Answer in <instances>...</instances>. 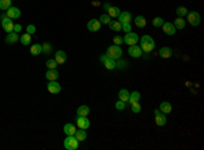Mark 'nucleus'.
Returning a JSON list of instances; mask_svg holds the SVG:
<instances>
[{"mask_svg": "<svg viewBox=\"0 0 204 150\" xmlns=\"http://www.w3.org/2000/svg\"><path fill=\"white\" fill-rule=\"evenodd\" d=\"M140 47L144 53H150L154 50L155 47V41L153 39V37L150 35H143L142 37V42H140Z\"/></svg>", "mask_w": 204, "mask_h": 150, "instance_id": "1", "label": "nucleus"}, {"mask_svg": "<svg viewBox=\"0 0 204 150\" xmlns=\"http://www.w3.org/2000/svg\"><path fill=\"white\" fill-rule=\"evenodd\" d=\"M128 99H129L128 89H125V88L120 89V92H118V100H121V102H124V103H128Z\"/></svg>", "mask_w": 204, "mask_h": 150, "instance_id": "22", "label": "nucleus"}, {"mask_svg": "<svg viewBox=\"0 0 204 150\" xmlns=\"http://www.w3.org/2000/svg\"><path fill=\"white\" fill-rule=\"evenodd\" d=\"M187 20L189 22V24H192L193 27L200 24V14L197 11H191L187 14Z\"/></svg>", "mask_w": 204, "mask_h": 150, "instance_id": "6", "label": "nucleus"}, {"mask_svg": "<svg viewBox=\"0 0 204 150\" xmlns=\"http://www.w3.org/2000/svg\"><path fill=\"white\" fill-rule=\"evenodd\" d=\"M26 33H29V34H34L36 33V26L34 24H29L27 27H26Z\"/></svg>", "mask_w": 204, "mask_h": 150, "instance_id": "42", "label": "nucleus"}, {"mask_svg": "<svg viewBox=\"0 0 204 150\" xmlns=\"http://www.w3.org/2000/svg\"><path fill=\"white\" fill-rule=\"evenodd\" d=\"M99 61H101L103 65H105V68L107 69V70H113V69H116V60H112V58H109L106 54H103V55H101L99 57Z\"/></svg>", "mask_w": 204, "mask_h": 150, "instance_id": "5", "label": "nucleus"}, {"mask_svg": "<svg viewBox=\"0 0 204 150\" xmlns=\"http://www.w3.org/2000/svg\"><path fill=\"white\" fill-rule=\"evenodd\" d=\"M120 8L118 7H114V6H110L109 10H107V15H109L110 18H118V15H120Z\"/></svg>", "mask_w": 204, "mask_h": 150, "instance_id": "25", "label": "nucleus"}, {"mask_svg": "<svg viewBox=\"0 0 204 150\" xmlns=\"http://www.w3.org/2000/svg\"><path fill=\"white\" fill-rule=\"evenodd\" d=\"M132 20V15L131 12H128V11H122V12L118 15V22L122 24V23H131Z\"/></svg>", "mask_w": 204, "mask_h": 150, "instance_id": "14", "label": "nucleus"}, {"mask_svg": "<svg viewBox=\"0 0 204 150\" xmlns=\"http://www.w3.org/2000/svg\"><path fill=\"white\" fill-rule=\"evenodd\" d=\"M99 29H101V22H99L98 19H91L87 23L88 31H99Z\"/></svg>", "mask_w": 204, "mask_h": 150, "instance_id": "15", "label": "nucleus"}, {"mask_svg": "<svg viewBox=\"0 0 204 150\" xmlns=\"http://www.w3.org/2000/svg\"><path fill=\"white\" fill-rule=\"evenodd\" d=\"M64 148L67 150H76L79 148V141L76 139L75 135H67L64 139Z\"/></svg>", "mask_w": 204, "mask_h": 150, "instance_id": "3", "label": "nucleus"}, {"mask_svg": "<svg viewBox=\"0 0 204 150\" xmlns=\"http://www.w3.org/2000/svg\"><path fill=\"white\" fill-rule=\"evenodd\" d=\"M90 114V107L88 106H80L76 110V116H88Z\"/></svg>", "mask_w": 204, "mask_h": 150, "instance_id": "21", "label": "nucleus"}, {"mask_svg": "<svg viewBox=\"0 0 204 150\" xmlns=\"http://www.w3.org/2000/svg\"><path fill=\"white\" fill-rule=\"evenodd\" d=\"M159 55H161L162 58H170L173 55V50L168 46H163V47H161V50H159Z\"/></svg>", "mask_w": 204, "mask_h": 150, "instance_id": "18", "label": "nucleus"}, {"mask_svg": "<svg viewBox=\"0 0 204 150\" xmlns=\"http://www.w3.org/2000/svg\"><path fill=\"white\" fill-rule=\"evenodd\" d=\"M109 27L110 30H113V31H117V33H120V30H121V23L120 22H110L109 23Z\"/></svg>", "mask_w": 204, "mask_h": 150, "instance_id": "33", "label": "nucleus"}, {"mask_svg": "<svg viewBox=\"0 0 204 150\" xmlns=\"http://www.w3.org/2000/svg\"><path fill=\"white\" fill-rule=\"evenodd\" d=\"M162 29H163V33L168 35H174L176 34V27L172 22H163L162 24Z\"/></svg>", "mask_w": 204, "mask_h": 150, "instance_id": "13", "label": "nucleus"}, {"mask_svg": "<svg viewBox=\"0 0 204 150\" xmlns=\"http://www.w3.org/2000/svg\"><path fill=\"white\" fill-rule=\"evenodd\" d=\"M45 77L49 81H55V80H57L59 78V72L56 69H48L46 73H45Z\"/></svg>", "mask_w": 204, "mask_h": 150, "instance_id": "19", "label": "nucleus"}, {"mask_svg": "<svg viewBox=\"0 0 204 150\" xmlns=\"http://www.w3.org/2000/svg\"><path fill=\"white\" fill-rule=\"evenodd\" d=\"M6 16L10 18V19H18V18H21V10L11 6L10 8L6 11Z\"/></svg>", "mask_w": 204, "mask_h": 150, "instance_id": "10", "label": "nucleus"}, {"mask_svg": "<svg viewBox=\"0 0 204 150\" xmlns=\"http://www.w3.org/2000/svg\"><path fill=\"white\" fill-rule=\"evenodd\" d=\"M163 20L161 16H157V18H154V20H153V26L154 27H162V24H163Z\"/></svg>", "mask_w": 204, "mask_h": 150, "instance_id": "35", "label": "nucleus"}, {"mask_svg": "<svg viewBox=\"0 0 204 150\" xmlns=\"http://www.w3.org/2000/svg\"><path fill=\"white\" fill-rule=\"evenodd\" d=\"M122 42H124V39H122L120 35H116V37L113 38V43H114V45H117V46H120V45H121Z\"/></svg>", "mask_w": 204, "mask_h": 150, "instance_id": "41", "label": "nucleus"}, {"mask_svg": "<svg viewBox=\"0 0 204 150\" xmlns=\"http://www.w3.org/2000/svg\"><path fill=\"white\" fill-rule=\"evenodd\" d=\"M99 22H101V24H109L110 22H112V18L109 16L107 14H102L101 16H99Z\"/></svg>", "mask_w": 204, "mask_h": 150, "instance_id": "32", "label": "nucleus"}, {"mask_svg": "<svg viewBox=\"0 0 204 150\" xmlns=\"http://www.w3.org/2000/svg\"><path fill=\"white\" fill-rule=\"evenodd\" d=\"M76 125H78V127H79V129L87 130L88 127H90V121L87 119V116H78Z\"/></svg>", "mask_w": 204, "mask_h": 150, "instance_id": "12", "label": "nucleus"}, {"mask_svg": "<svg viewBox=\"0 0 204 150\" xmlns=\"http://www.w3.org/2000/svg\"><path fill=\"white\" fill-rule=\"evenodd\" d=\"M131 110H132L133 114H139V112L142 111V106H140L139 102L138 103H133V104H131Z\"/></svg>", "mask_w": 204, "mask_h": 150, "instance_id": "34", "label": "nucleus"}, {"mask_svg": "<svg viewBox=\"0 0 204 150\" xmlns=\"http://www.w3.org/2000/svg\"><path fill=\"white\" fill-rule=\"evenodd\" d=\"M146 18L144 16H142V15H139V16H136L135 18V24L138 26V27H144L146 26Z\"/></svg>", "mask_w": 204, "mask_h": 150, "instance_id": "30", "label": "nucleus"}, {"mask_svg": "<svg viewBox=\"0 0 204 150\" xmlns=\"http://www.w3.org/2000/svg\"><path fill=\"white\" fill-rule=\"evenodd\" d=\"M42 51L45 54H50V51H52V46H50V43H44L42 45Z\"/></svg>", "mask_w": 204, "mask_h": 150, "instance_id": "38", "label": "nucleus"}, {"mask_svg": "<svg viewBox=\"0 0 204 150\" xmlns=\"http://www.w3.org/2000/svg\"><path fill=\"white\" fill-rule=\"evenodd\" d=\"M124 43H127L129 45V46H132V45H136L138 43V41H139V35L136 34V33H125V37L124 38Z\"/></svg>", "mask_w": 204, "mask_h": 150, "instance_id": "8", "label": "nucleus"}, {"mask_svg": "<svg viewBox=\"0 0 204 150\" xmlns=\"http://www.w3.org/2000/svg\"><path fill=\"white\" fill-rule=\"evenodd\" d=\"M21 30H22V26L21 24H14V31H15V33H19Z\"/></svg>", "mask_w": 204, "mask_h": 150, "instance_id": "43", "label": "nucleus"}, {"mask_svg": "<svg viewBox=\"0 0 204 150\" xmlns=\"http://www.w3.org/2000/svg\"><path fill=\"white\" fill-rule=\"evenodd\" d=\"M159 111H162L163 114H170L172 112V104L169 102H162L159 106Z\"/></svg>", "mask_w": 204, "mask_h": 150, "instance_id": "24", "label": "nucleus"}, {"mask_svg": "<svg viewBox=\"0 0 204 150\" xmlns=\"http://www.w3.org/2000/svg\"><path fill=\"white\" fill-rule=\"evenodd\" d=\"M12 0H0V10L2 11H7L11 7Z\"/></svg>", "mask_w": 204, "mask_h": 150, "instance_id": "31", "label": "nucleus"}, {"mask_svg": "<svg viewBox=\"0 0 204 150\" xmlns=\"http://www.w3.org/2000/svg\"><path fill=\"white\" fill-rule=\"evenodd\" d=\"M174 27H176V30H183L184 27H185V19L184 18H177L176 20H174Z\"/></svg>", "mask_w": 204, "mask_h": 150, "instance_id": "29", "label": "nucleus"}, {"mask_svg": "<svg viewBox=\"0 0 204 150\" xmlns=\"http://www.w3.org/2000/svg\"><path fill=\"white\" fill-rule=\"evenodd\" d=\"M121 30H124L125 33H131V31H132V26H131V23H122V24H121Z\"/></svg>", "mask_w": 204, "mask_h": 150, "instance_id": "39", "label": "nucleus"}, {"mask_svg": "<svg viewBox=\"0 0 204 150\" xmlns=\"http://www.w3.org/2000/svg\"><path fill=\"white\" fill-rule=\"evenodd\" d=\"M19 41L22 42V45L27 46V45L31 43V35L29 33H25V34H22V37H19Z\"/></svg>", "mask_w": 204, "mask_h": 150, "instance_id": "28", "label": "nucleus"}, {"mask_svg": "<svg viewBox=\"0 0 204 150\" xmlns=\"http://www.w3.org/2000/svg\"><path fill=\"white\" fill-rule=\"evenodd\" d=\"M154 116H155V123H157L159 127H163L166 125V122H168V119H166V114H163L162 111H159V108L154 110Z\"/></svg>", "mask_w": 204, "mask_h": 150, "instance_id": "7", "label": "nucleus"}, {"mask_svg": "<svg viewBox=\"0 0 204 150\" xmlns=\"http://www.w3.org/2000/svg\"><path fill=\"white\" fill-rule=\"evenodd\" d=\"M176 12H177V15H178L180 18H183V16H185V15L188 14V10H187V7H178V8L176 10Z\"/></svg>", "mask_w": 204, "mask_h": 150, "instance_id": "37", "label": "nucleus"}, {"mask_svg": "<svg viewBox=\"0 0 204 150\" xmlns=\"http://www.w3.org/2000/svg\"><path fill=\"white\" fill-rule=\"evenodd\" d=\"M142 53H143L142 47L138 46V45H132V46H129V49H128V54L131 55V57H133V58L142 57Z\"/></svg>", "mask_w": 204, "mask_h": 150, "instance_id": "9", "label": "nucleus"}, {"mask_svg": "<svg viewBox=\"0 0 204 150\" xmlns=\"http://www.w3.org/2000/svg\"><path fill=\"white\" fill-rule=\"evenodd\" d=\"M30 53L33 55H40L41 53H42V45H40V43L33 45V46L30 47Z\"/></svg>", "mask_w": 204, "mask_h": 150, "instance_id": "27", "label": "nucleus"}, {"mask_svg": "<svg viewBox=\"0 0 204 150\" xmlns=\"http://www.w3.org/2000/svg\"><path fill=\"white\" fill-rule=\"evenodd\" d=\"M140 92L139 91H133V92H131L129 93V99H128V103L129 104H133V103H138V102H140Z\"/></svg>", "mask_w": 204, "mask_h": 150, "instance_id": "20", "label": "nucleus"}, {"mask_svg": "<svg viewBox=\"0 0 204 150\" xmlns=\"http://www.w3.org/2000/svg\"><path fill=\"white\" fill-rule=\"evenodd\" d=\"M64 133L67 134V135H75V133H76L75 126H74L72 123H65L64 125Z\"/></svg>", "mask_w": 204, "mask_h": 150, "instance_id": "23", "label": "nucleus"}, {"mask_svg": "<svg viewBox=\"0 0 204 150\" xmlns=\"http://www.w3.org/2000/svg\"><path fill=\"white\" fill-rule=\"evenodd\" d=\"M55 60H56L57 64H64V62L67 61V54H65V51L57 50L56 53H55Z\"/></svg>", "mask_w": 204, "mask_h": 150, "instance_id": "17", "label": "nucleus"}, {"mask_svg": "<svg viewBox=\"0 0 204 150\" xmlns=\"http://www.w3.org/2000/svg\"><path fill=\"white\" fill-rule=\"evenodd\" d=\"M75 137H76V139L79 141V142H82V141H86V138H87V133H86V130H83V129L76 130Z\"/></svg>", "mask_w": 204, "mask_h": 150, "instance_id": "26", "label": "nucleus"}, {"mask_svg": "<svg viewBox=\"0 0 204 150\" xmlns=\"http://www.w3.org/2000/svg\"><path fill=\"white\" fill-rule=\"evenodd\" d=\"M103 7H105V10L107 11V10H109V7H110V4H107V3H105V4H103Z\"/></svg>", "mask_w": 204, "mask_h": 150, "instance_id": "44", "label": "nucleus"}, {"mask_svg": "<svg viewBox=\"0 0 204 150\" xmlns=\"http://www.w3.org/2000/svg\"><path fill=\"white\" fill-rule=\"evenodd\" d=\"M106 55L112 60H120L122 55V49L121 46H117V45H112V46L107 47L106 50Z\"/></svg>", "mask_w": 204, "mask_h": 150, "instance_id": "2", "label": "nucleus"}, {"mask_svg": "<svg viewBox=\"0 0 204 150\" xmlns=\"http://www.w3.org/2000/svg\"><path fill=\"white\" fill-rule=\"evenodd\" d=\"M57 65L59 64L56 62V60H48L46 61V66H48V69H56L57 68Z\"/></svg>", "mask_w": 204, "mask_h": 150, "instance_id": "36", "label": "nucleus"}, {"mask_svg": "<svg viewBox=\"0 0 204 150\" xmlns=\"http://www.w3.org/2000/svg\"><path fill=\"white\" fill-rule=\"evenodd\" d=\"M0 19H2V27H3V30H4L6 33H12L14 31V22H12V19L7 18L6 15H2Z\"/></svg>", "mask_w": 204, "mask_h": 150, "instance_id": "4", "label": "nucleus"}, {"mask_svg": "<svg viewBox=\"0 0 204 150\" xmlns=\"http://www.w3.org/2000/svg\"><path fill=\"white\" fill-rule=\"evenodd\" d=\"M116 110H118V111H124V110H125V103L121 102V100L116 102Z\"/></svg>", "mask_w": 204, "mask_h": 150, "instance_id": "40", "label": "nucleus"}, {"mask_svg": "<svg viewBox=\"0 0 204 150\" xmlns=\"http://www.w3.org/2000/svg\"><path fill=\"white\" fill-rule=\"evenodd\" d=\"M46 87H48V91H49L50 93H53V95H56V93H59V92L61 91V85L57 82V80L49 81Z\"/></svg>", "mask_w": 204, "mask_h": 150, "instance_id": "11", "label": "nucleus"}, {"mask_svg": "<svg viewBox=\"0 0 204 150\" xmlns=\"http://www.w3.org/2000/svg\"><path fill=\"white\" fill-rule=\"evenodd\" d=\"M18 41H19V35H18V33L12 31V33H8L6 37V42L8 45H12V43H17Z\"/></svg>", "mask_w": 204, "mask_h": 150, "instance_id": "16", "label": "nucleus"}]
</instances>
